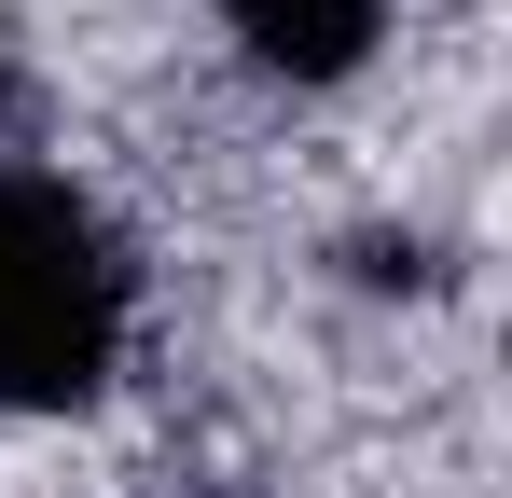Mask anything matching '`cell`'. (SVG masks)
<instances>
[{"label": "cell", "instance_id": "1", "mask_svg": "<svg viewBox=\"0 0 512 498\" xmlns=\"http://www.w3.org/2000/svg\"><path fill=\"white\" fill-rule=\"evenodd\" d=\"M125 305H139V277H125V236L97 222L70 180H0V402L28 415H70L111 388V360H125Z\"/></svg>", "mask_w": 512, "mask_h": 498}, {"label": "cell", "instance_id": "2", "mask_svg": "<svg viewBox=\"0 0 512 498\" xmlns=\"http://www.w3.org/2000/svg\"><path fill=\"white\" fill-rule=\"evenodd\" d=\"M222 28L263 83H346V70H374L388 0H222Z\"/></svg>", "mask_w": 512, "mask_h": 498}, {"label": "cell", "instance_id": "3", "mask_svg": "<svg viewBox=\"0 0 512 498\" xmlns=\"http://www.w3.org/2000/svg\"><path fill=\"white\" fill-rule=\"evenodd\" d=\"M346 263H360L374 291H429V249H416V236H360V249H346Z\"/></svg>", "mask_w": 512, "mask_h": 498}]
</instances>
